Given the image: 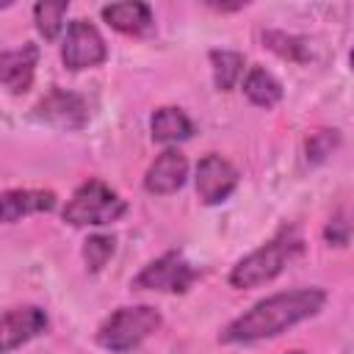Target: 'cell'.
<instances>
[{
	"mask_svg": "<svg viewBox=\"0 0 354 354\" xmlns=\"http://www.w3.org/2000/svg\"><path fill=\"white\" fill-rule=\"evenodd\" d=\"M113 249H116L113 235H91V238L83 243V260H86L88 271H100V268L111 260Z\"/></svg>",
	"mask_w": 354,
	"mask_h": 354,
	"instance_id": "cell-18",
	"label": "cell"
},
{
	"mask_svg": "<svg viewBox=\"0 0 354 354\" xmlns=\"http://www.w3.org/2000/svg\"><path fill=\"white\" fill-rule=\"evenodd\" d=\"M69 11V3L66 0H41L33 6V22H36V30L53 41L58 39V33L64 30V17Z\"/></svg>",
	"mask_w": 354,
	"mask_h": 354,
	"instance_id": "cell-17",
	"label": "cell"
},
{
	"mask_svg": "<svg viewBox=\"0 0 354 354\" xmlns=\"http://www.w3.org/2000/svg\"><path fill=\"white\" fill-rule=\"evenodd\" d=\"M337 141H340L337 130H315V133H310V138H307V160L310 163H321L337 147Z\"/></svg>",
	"mask_w": 354,
	"mask_h": 354,
	"instance_id": "cell-19",
	"label": "cell"
},
{
	"mask_svg": "<svg viewBox=\"0 0 354 354\" xmlns=\"http://www.w3.org/2000/svg\"><path fill=\"white\" fill-rule=\"evenodd\" d=\"M55 207V194L44 188H14L0 194V224L19 221L30 213H50Z\"/></svg>",
	"mask_w": 354,
	"mask_h": 354,
	"instance_id": "cell-12",
	"label": "cell"
},
{
	"mask_svg": "<svg viewBox=\"0 0 354 354\" xmlns=\"http://www.w3.org/2000/svg\"><path fill=\"white\" fill-rule=\"evenodd\" d=\"M163 318L155 307L149 304H136V307H119L97 332V343L108 351L124 354L138 348L149 335L160 329Z\"/></svg>",
	"mask_w": 354,
	"mask_h": 354,
	"instance_id": "cell-2",
	"label": "cell"
},
{
	"mask_svg": "<svg viewBox=\"0 0 354 354\" xmlns=\"http://www.w3.org/2000/svg\"><path fill=\"white\" fill-rule=\"evenodd\" d=\"M243 94H246L254 105L271 108V105H277V102L282 100V83H279L268 69L252 66L249 75H246V80H243Z\"/></svg>",
	"mask_w": 354,
	"mask_h": 354,
	"instance_id": "cell-15",
	"label": "cell"
},
{
	"mask_svg": "<svg viewBox=\"0 0 354 354\" xmlns=\"http://www.w3.org/2000/svg\"><path fill=\"white\" fill-rule=\"evenodd\" d=\"M36 61H39V47L30 41L22 44L19 50L0 53V86H6L11 94H25L33 86Z\"/></svg>",
	"mask_w": 354,
	"mask_h": 354,
	"instance_id": "cell-11",
	"label": "cell"
},
{
	"mask_svg": "<svg viewBox=\"0 0 354 354\" xmlns=\"http://www.w3.org/2000/svg\"><path fill=\"white\" fill-rule=\"evenodd\" d=\"M263 39H266V41H268V47H271L274 53H279L282 58L304 61V44H301V39L288 36V33H266Z\"/></svg>",
	"mask_w": 354,
	"mask_h": 354,
	"instance_id": "cell-20",
	"label": "cell"
},
{
	"mask_svg": "<svg viewBox=\"0 0 354 354\" xmlns=\"http://www.w3.org/2000/svg\"><path fill=\"white\" fill-rule=\"evenodd\" d=\"M39 119L55 124V127H66V130H80L88 122V108L86 100L75 91H64V88H53L39 105H36Z\"/></svg>",
	"mask_w": 354,
	"mask_h": 354,
	"instance_id": "cell-9",
	"label": "cell"
},
{
	"mask_svg": "<svg viewBox=\"0 0 354 354\" xmlns=\"http://www.w3.org/2000/svg\"><path fill=\"white\" fill-rule=\"evenodd\" d=\"M238 185V171L230 160H224L221 155L210 152L199 160L196 166V194L205 205H218L224 202Z\"/></svg>",
	"mask_w": 354,
	"mask_h": 354,
	"instance_id": "cell-7",
	"label": "cell"
},
{
	"mask_svg": "<svg viewBox=\"0 0 354 354\" xmlns=\"http://www.w3.org/2000/svg\"><path fill=\"white\" fill-rule=\"evenodd\" d=\"M127 202L102 180H86L64 207V221L75 227H100L124 216Z\"/></svg>",
	"mask_w": 354,
	"mask_h": 354,
	"instance_id": "cell-4",
	"label": "cell"
},
{
	"mask_svg": "<svg viewBox=\"0 0 354 354\" xmlns=\"http://www.w3.org/2000/svg\"><path fill=\"white\" fill-rule=\"evenodd\" d=\"M196 271L191 268V263L177 254V252H166L163 257L152 260L149 266H144V271L138 277H133L130 288L136 290H166V293H185L194 282Z\"/></svg>",
	"mask_w": 354,
	"mask_h": 354,
	"instance_id": "cell-5",
	"label": "cell"
},
{
	"mask_svg": "<svg viewBox=\"0 0 354 354\" xmlns=\"http://www.w3.org/2000/svg\"><path fill=\"white\" fill-rule=\"evenodd\" d=\"M102 19H105L113 30H119V33H124V36H147V33H152V28H155L152 8H149L147 3H138V0L105 6V8H102Z\"/></svg>",
	"mask_w": 354,
	"mask_h": 354,
	"instance_id": "cell-13",
	"label": "cell"
},
{
	"mask_svg": "<svg viewBox=\"0 0 354 354\" xmlns=\"http://www.w3.org/2000/svg\"><path fill=\"white\" fill-rule=\"evenodd\" d=\"M61 58L69 69L100 66L108 58V47H105L102 33L88 19L69 22L66 36H64V47H61Z\"/></svg>",
	"mask_w": 354,
	"mask_h": 354,
	"instance_id": "cell-6",
	"label": "cell"
},
{
	"mask_svg": "<svg viewBox=\"0 0 354 354\" xmlns=\"http://www.w3.org/2000/svg\"><path fill=\"white\" fill-rule=\"evenodd\" d=\"M152 138L160 141V144H177V141H185L194 136V124L191 119L180 111V108H158L152 113Z\"/></svg>",
	"mask_w": 354,
	"mask_h": 354,
	"instance_id": "cell-14",
	"label": "cell"
},
{
	"mask_svg": "<svg viewBox=\"0 0 354 354\" xmlns=\"http://www.w3.org/2000/svg\"><path fill=\"white\" fill-rule=\"evenodd\" d=\"M44 326H47V313L41 307L28 304V307H14L3 313L0 315V354L19 348L22 343L44 332Z\"/></svg>",
	"mask_w": 354,
	"mask_h": 354,
	"instance_id": "cell-8",
	"label": "cell"
},
{
	"mask_svg": "<svg viewBox=\"0 0 354 354\" xmlns=\"http://www.w3.org/2000/svg\"><path fill=\"white\" fill-rule=\"evenodd\" d=\"M210 64H213L216 88L230 91V88H235V83L241 80L243 66H246V58H243L241 53H235V50H213V53H210Z\"/></svg>",
	"mask_w": 354,
	"mask_h": 354,
	"instance_id": "cell-16",
	"label": "cell"
},
{
	"mask_svg": "<svg viewBox=\"0 0 354 354\" xmlns=\"http://www.w3.org/2000/svg\"><path fill=\"white\" fill-rule=\"evenodd\" d=\"M290 354H304V351H290Z\"/></svg>",
	"mask_w": 354,
	"mask_h": 354,
	"instance_id": "cell-22",
	"label": "cell"
},
{
	"mask_svg": "<svg viewBox=\"0 0 354 354\" xmlns=\"http://www.w3.org/2000/svg\"><path fill=\"white\" fill-rule=\"evenodd\" d=\"M326 301V293L321 288H296L285 293H274L263 301H257L252 310H246L241 318H235L224 332L221 343H254L274 337L310 315H315Z\"/></svg>",
	"mask_w": 354,
	"mask_h": 354,
	"instance_id": "cell-1",
	"label": "cell"
},
{
	"mask_svg": "<svg viewBox=\"0 0 354 354\" xmlns=\"http://www.w3.org/2000/svg\"><path fill=\"white\" fill-rule=\"evenodd\" d=\"M324 235H326V241H332V243H337V246H346V243H348V221H343V218L329 221Z\"/></svg>",
	"mask_w": 354,
	"mask_h": 354,
	"instance_id": "cell-21",
	"label": "cell"
},
{
	"mask_svg": "<svg viewBox=\"0 0 354 354\" xmlns=\"http://www.w3.org/2000/svg\"><path fill=\"white\" fill-rule=\"evenodd\" d=\"M301 252V241L282 235L268 241L266 246L249 252L243 260L235 263V268L230 271V285L232 288H257L263 282H271L274 277L282 274V268Z\"/></svg>",
	"mask_w": 354,
	"mask_h": 354,
	"instance_id": "cell-3",
	"label": "cell"
},
{
	"mask_svg": "<svg viewBox=\"0 0 354 354\" xmlns=\"http://www.w3.org/2000/svg\"><path fill=\"white\" fill-rule=\"evenodd\" d=\"M188 177V160L180 149H163L152 166L147 169L144 174V188L149 194H158V196H166V194H174L183 188Z\"/></svg>",
	"mask_w": 354,
	"mask_h": 354,
	"instance_id": "cell-10",
	"label": "cell"
}]
</instances>
